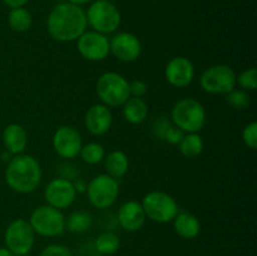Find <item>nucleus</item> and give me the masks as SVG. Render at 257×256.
Segmentation results:
<instances>
[{
  "label": "nucleus",
  "mask_w": 257,
  "mask_h": 256,
  "mask_svg": "<svg viewBox=\"0 0 257 256\" xmlns=\"http://www.w3.org/2000/svg\"><path fill=\"white\" fill-rule=\"evenodd\" d=\"M40 256H73V252L64 245L53 243L42 251Z\"/></svg>",
  "instance_id": "nucleus-31"
},
{
  "label": "nucleus",
  "mask_w": 257,
  "mask_h": 256,
  "mask_svg": "<svg viewBox=\"0 0 257 256\" xmlns=\"http://www.w3.org/2000/svg\"><path fill=\"white\" fill-rule=\"evenodd\" d=\"M42 175V167L37 158L30 155H17L8 163L5 181L15 192L30 193L40 185Z\"/></svg>",
  "instance_id": "nucleus-2"
},
{
  "label": "nucleus",
  "mask_w": 257,
  "mask_h": 256,
  "mask_svg": "<svg viewBox=\"0 0 257 256\" xmlns=\"http://www.w3.org/2000/svg\"><path fill=\"white\" fill-rule=\"evenodd\" d=\"M3 2H4L5 5L14 9V8H23L29 0H3Z\"/></svg>",
  "instance_id": "nucleus-33"
},
{
  "label": "nucleus",
  "mask_w": 257,
  "mask_h": 256,
  "mask_svg": "<svg viewBox=\"0 0 257 256\" xmlns=\"http://www.w3.org/2000/svg\"><path fill=\"white\" fill-rule=\"evenodd\" d=\"M123 115L132 124H141L148 115L147 103L140 97H130L123 104Z\"/></svg>",
  "instance_id": "nucleus-20"
},
{
  "label": "nucleus",
  "mask_w": 257,
  "mask_h": 256,
  "mask_svg": "<svg viewBox=\"0 0 257 256\" xmlns=\"http://www.w3.org/2000/svg\"><path fill=\"white\" fill-rule=\"evenodd\" d=\"M85 191L92 206L104 210L115 202L119 195V185L115 178L103 173L92 178Z\"/></svg>",
  "instance_id": "nucleus-10"
},
{
  "label": "nucleus",
  "mask_w": 257,
  "mask_h": 256,
  "mask_svg": "<svg viewBox=\"0 0 257 256\" xmlns=\"http://www.w3.org/2000/svg\"><path fill=\"white\" fill-rule=\"evenodd\" d=\"M5 245L15 256H24L32 251L35 241V232L29 221L17 218L12 221L5 231Z\"/></svg>",
  "instance_id": "nucleus-9"
},
{
  "label": "nucleus",
  "mask_w": 257,
  "mask_h": 256,
  "mask_svg": "<svg viewBox=\"0 0 257 256\" xmlns=\"http://www.w3.org/2000/svg\"><path fill=\"white\" fill-rule=\"evenodd\" d=\"M142 207L146 217L158 223L173 221L178 213V206L175 198L163 191H152L143 197Z\"/></svg>",
  "instance_id": "nucleus-7"
},
{
  "label": "nucleus",
  "mask_w": 257,
  "mask_h": 256,
  "mask_svg": "<svg viewBox=\"0 0 257 256\" xmlns=\"http://www.w3.org/2000/svg\"><path fill=\"white\" fill-rule=\"evenodd\" d=\"M165 77L167 82L173 87H187L192 83L193 78H195L193 63L185 57L172 58L166 65Z\"/></svg>",
  "instance_id": "nucleus-15"
},
{
  "label": "nucleus",
  "mask_w": 257,
  "mask_h": 256,
  "mask_svg": "<svg viewBox=\"0 0 257 256\" xmlns=\"http://www.w3.org/2000/svg\"><path fill=\"white\" fill-rule=\"evenodd\" d=\"M118 222L120 227L130 232L141 230L146 222V213L137 201H127L118 210Z\"/></svg>",
  "instance_id": "nucleus-17"
},
{
  "label": "nucleus",
  "mask_w": 257,
  "mask_h": 256,
  "mask_svg": "<svg viewBox=\"0 0 257 256\" xmlns=\"http://www.w3.org/2000/svg\"><path fill=\"white\" fill-rule=\"evenodd\" d=\"M243 143L251 150H256L257 147V123L251 122L246 125L242 131Z\"/></svg>",
  "instance_id": "nucleus-29"
},
{
  "label": "nucleus",
  "mask_w": 257,
  "mask_h": 256,
  "mask_svg": "<svg viewBox=\"0 0 257 256\" xmlns=\"http://www.w3.org/2000/svg\"><path fill=\"white\" fill-rule=\"evenodd\" d=\"M237 84L246 90H255L257 88V70L250 68L241 73L237 77Z\"/></svg>",
  "instance_id": "nucleus-28"
},
{
  "label": "nucleus",
  "mask_w": 257,
  "mask_h": 256,
  "mask_svg": "<svg viewBox=\"0 0 257 256\" xmlns=\"http://www.w3.org/2000/svg\"><path fill=\"white\" fill-rule=\"evenodd\" d=\"M73 185H74V188L77 192H84V191L87 190V185H85L82 180H78L77 182L73 183Z\"/></svg>",
  "instance_id": "nucleus-34"
},
{
  "label": "nucleus",
  "mask_w": 257,
  "mask_h": 256,
  "mask_svg": "<svg viewBox=\"0 0 257 256\" xmlns=\"http://www.w3.org/2000/svg\"><path fill=\"white\" fill-rule=\"evenodd\" d=\"M29 223L35 233L44 237L60 236L65 230V217L63 212L49 205L35 208L30 215Z\"/></svg>",
  "instance_id": "nucleus-6"
},
{
  "label": "nucleus",
  "mask_w": 257,
  "mask_h": 256,
  "mask_svg": "<svg viewBox=\"0 0 257 256\" xmlns=\"http://www.w3.org/2000/svg\"><path fill=\"white\" fill-rule=\"evenodd\" d=\"M97 95L107 107H120L131 97L130 82L115 72L103 73L97 80Z\"/></svg>",
  "instance_id": "nucleus-4"
},
{
  "label": "nucleus",
  "mask_w": 257,
  "mask_h": 256,
  "mask_svg": "<svg viewBox=\"0 0 257 256\" xmlns=\"http://www.w3.org/2000/svg\"><path fill=\"white\" fill-rule=\"evenodd\" d=\"M0 256H15L7 247H0Z\"/></svg>",
  "instance_id": "nucleus-36"
},
{
  "label": "nucleus",
  "mask_w": 257,
  "mask_h": 256,
  "mask_svg": "<svg viewBox=\"0 0 257 256\" xmlns=\"http://www.w3.org/2000/svg\"><path fill=\"white\" fill-rule=\"evenodd\" d=\"M110 53L120 62L131 63L140 58L142 53L141 40L132 33H119L109 42Z\"/></svg>",
  "instance_id": "nucleus-14"
},
{
  "label": "nucleus",
  "mask_w": 257,
  "mask_h": 256,
  "mask_svg": "<svg viewBox=\"0 0 257 256\" xmlns=\"http://www.w3.org/2000/svg\"><path fill=\"white\" fill-rule=\"evenodd\" d=\"M8 23L14 32L24 33L32 27L33 18L32 14L25 8H14V9L10 10Z\"/></svg>",
  "instance_id": "nucleus-22"
},
{
  "label": "nucleus",
  "mask_w": 257,
  "mask_h": 256,
  "mask_svg": "<svg viewBox=\"0 0 257 256\" xmlns=\"http://www.w3.org/2000/svg\"><path fill=\"white\" fill-rule=\"evenodd\" d=\"M93 223L92 215L87 211H75L65 220V227L73 233H84Z\"/></svg>",
  "instance_id": "nucleus-23"
},
{
  "label": "nucleus",
  "mask_w": 257,
  "mask_h": 256,
  "mask_svg": "<svg viewBox=\"0 0 257 256\" xmlns=\"http://www.w3.org/2000/svg\"><path fill=\"white\" fill-rule=\"evenodd\" d=\"M24 256H29V255H24Z\"/></svg>",
  "instance_id": "nucleus-37"
},
{
  "label": "nucleus",
  "mask_w": 257,
  "mask_h": 256,
  "mask_svg": "<svg viewBox=\"0 0 257 256\" xmlns=\"http://www.w3.org/2000/svg\"><path fill=\"white\" fill-rule=\"evenodd\" d=\"M87 15V22L94 32L100 34H109L119 28L122 17L119 10L113 3L108 0H97L89 7Z\"/></svg>",
  "instance_id": "nucleus-5"
},
{
  "label": "nucleus",
  "mask_w": 257,
  "mask_h": 256,
  "mask_svg": "<svg viewBox=\"0 0 257 256\" xmlns=\"http://www.w3.org/2000/svg\"><path fill=\"white\" fill-rule=\"evenodd\" d=\"M104 167L107 171V175L113 178H120L127 173L130 167V161L127 155L122 151H113L107 157H104Z\"/></svg>",
  "instance_id": "nucleus-21"
},
{
  "label": "nucleus",
  "mask_w": 257,
  "mask_h": 256,
  "mask_svg": "<svg viewBox=\"0 0 257 256\" xmlns=\"http://www.w3.org/2000/svg\"><path fill=\"white\" fill-rule=\"evenodd\" d=\"M90 2H92V0H68V3H70V4H74V5H78V7L87 4V3H90Z\"/></svg>",
  "instance_id": "nucleus-35"
},
{
  "label": "nucleus",
  "mask_w": 257,
  "mask_h": 256,
  "mask_svg": "<svg viewBox=\"0 0 257 256\" xmlns=\"http://www.w3.org/2000/svg\"><path fill=\"white\" fill-rule=\"evenodd\" d=\"M78 52L90 62H100L109 55V40L98 32H84L78 38Z\"/></svg>",
  "instance_id": "nucleus-11"
},
{
  "label": "nucleus",
  "mask_w": 257,
  "mask_h": 256,
  "mask_svg": "<svg viewBox=\"0 0 257 256\" xmlns=\"http://www.w3.org/2000/svg\"><path fill=\"white\" fill-rule=\"evenodd\" d=\"M185 137V132L180 128H177L176 125H168L167 130L165 131V135H163V140L167 141L170 145H180V142L182 141V138Z\"/></svg>",
  "instance_id": "nucleus-30"
},
{
  "label": "nucleus",
  "mask_w": 257,
  "mask_h": 256,
  "mask_svg": "<svg viewBox=\"0 0 257 256\" xmlns=\"http://www.w3.org/2000/svg\"><path fill=\"white\" fill-rule=\"evenodd\" d=\"M180 151L186 158H195L203 151V140L198 133H187L180 142Z\"/></svg>",
  "instance_id": "nucleus-24"
},
{
  "label": "nucleus",
  "mask_w": 257,
  "mask_h": 256,
  "mask_svg": "<svg viewBox=\"0 0 257 256\" xmlns=\"http://www.w3.org/2000/svg\"><path fill=\"white\" fill-rule=\"evenodd\" d=\"M75 191L72 181L67 178H54L47 185L44 190V198L47 203L52 207L62 211L74 202Z\"/></svg>",
  "instance_id": "nucleus-12"
},
{
  "label": "nucleus",
  "mask_w": 257,
  "mask_h": 256,
  "mask_svg": "<svg viewBox=\"0 0 257 256\" xmlns=\"http://www.w3.org/2000/svg\"><path fill=\"white\" fill-rule=\"evenodd\" d=\"M113 115L107 105L93 104L87 110L84 117V124L93 136H102L112 127Z\"/></svg>",
  "instance_id": "nucleus-16"
},
{
  "label": "nucleus",
  "mask_w": 257,
  "mask_h": 256,
  "mask_svg": "<svg viewBox=\"0 0 257 256\" xmlns=\"http://www.w3.org/2000/svg\"><path fill=\"white\" fill-rule=\"evenodd\" d=\"M87 25L84 10L70 3L55 5L47 20L48 32L58 42L77 40L85 32Z\"/></svg>",
  "instance_id": "nucleus-1"
},
{
  "label": "nucleus",
  "mask_w": 257,
  "mask_h": 256,
  "mask_svg": "<svg viewBox=\"0 0 257 256\" xmlns=\"http://www.w3.org/2000/svg\"><path fill=\"white\" fill-rule=\"evenodd\" d=\"M235 70L226 64H216L207 68L200 78V84L205 92L211 94H227L237 84Z\"/></svg>",
  "instance_id": "nucleus-8"
},
{
  "label": "nucleus",
  "mask_w": 257,
  "mask_h": 256,
  "mask_svg": "<svg viewBox=\"0 0 257 256\" xmlns=\"http://www.w3.org/2000/svg\"><path fill=\"white\" fill-rule=\"evenodd\" d=\"M173 227L176 233L186 240H191L200 235L201 222L195 215L188 212L177 213L173 218Z\"/></svg>",
  "instance_id": "nucleus-19"
},
{
  "label": "nucleus",
  "mask_w": 257,
  "mask_h": 256,
  "mask_svg": "<svg viewBox=\"0 0 257 256\" xmlns=\"http://www.w3.org/2000/svg\"><path fill=\"white\" fill-rule=\"evenodd\" d=\"M226 95V102L233 107L235 109H240L243 110L246 108L250 107V95H248L247 92L242 89H232L231 92H228Z\"/></svg>",
  "instance_id": "nucleus-27"
},
{
  "label": "nucleus",
  "mask_w": 257,
  "mask_h": 256,
  "mask_svg": "<svg viewBox=\"0 0 257 256\" xmlns=\"http://www.w3.org/2000/svg\"><path fill=\"white\" fill-rule=\"evenodd\" d=\"M82 146L80 133L70 125H62L53 136V148L62 158H75L79 155Z\"/></svg>",
  "instance_id": "nucleus-13"
},
{
  "label": "nucleus",
  "mask_w": 257,
  "mask_h": 256,
  "mask_svg": "<svg viewBox=\"0 0 257 256\" xmlns=\"http://www.w3.org/2000/svg\"><path fill=\"white\" fill-rule=\"evenodd\" d=\"M171 118L185 133H198L206 123V110L195 98H183L173 105Z\"/></svg>",
  "instance_id": "nucleus-3"
},
{
  "label": "nucleus",
  "mask_w": 257,
  "mask_h": 256,
  "mask_svg": "<svg viewBox=\"0 0 257 256\" xmlns=\"http://www.w3.org/2000/svg\"><path fill=\"white\" fill-rule=\"evenodd\" d=\"M147 90H148V87L143 80L136 79L133 80L132 83H130V92H131V95H133V97L142 98L143 95L147 93Z\"/></svg>",
  "instance_id": "nucleus-32"
},
{
  "label": "nucleus",
  "mask_w": 257,
  "mask_h": 256,
  "mask_svg": "<svg viewBox=\"0 0 257 256\" xmlns=\"http://www.w3.org/2000/svg\"><path fill=\"white\" fill-rule=\"evenodd\" d=\"M120 246V240L114 232H103L95 240V247L98 252L103 255H113L118 251Z\"/></svg>",
  "instance_id": "nucleus-25"
},
{
  "label": "nucleus",
  "mask_w": 257,
  "mask_h": 256,
  "mask_svg": "<svg viewBox=\"0 0 257 256\" xmlns=\"http://www.w3.org/2000/svg\"><path fill=\"white\" fill-rule=\"evenodd\" d=\"M3 143L12 155H22L28 145L27 131L18 123L8 124L3 131Z\"/></svg>",
  "instance_id": "nucleus-18"
},
{
  "label": "nucleus",
  "mask_w": 257,
  "mask_h": 256,
  "mask_svg": "<svg viewBox=\"0 0 257 256\" xmlns=\"http://www.w3.org/2000/svg\"><path fill=\"white\" fill-rule=\"evenodd\" d=\"M80 157L88 165H97L102 162L105 157V151L102 145L97 142H90L88 145L82 146V150L79 152Z\"/></svg>",
  "instance_id": "nucleus-26"
}]
</instances>
